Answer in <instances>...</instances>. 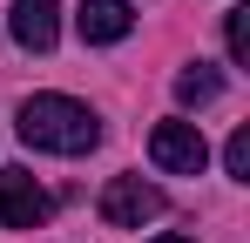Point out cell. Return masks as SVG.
Wrapping results in <instances>:
<instances>
[{"instance_id": "1", "label": "cell", "mask_w": 250, "mask_h": 243, "mask_svg": "<svg viewBox=\"0 0 250 243\" xmlns=\"http://www.w3.org/2000/svg\"><path fill=\"white\" fill-rule=\"evenodd\" d=\"M21 142L47 149V156H88L102 142V122L75 95H27L21 101Z\"/></svg>"}, {"instance_id": "2", "label": "cell", "mask_w": 250, "mask_h": 243, "mask_svg": "<svg viewBox=\"0 0 250 243\" xmlns=\"http://www.w3.org/2000/svg\"><path fill=\"white\" fill-rule=\"evenodd\" d=\"M156 216H163V189L142 182V176H115V182L102 189V223H108V230H142V223H156Z\"/></svg>"}, {"instance_id": "3", "label": "cell", "mask_w": 250, "mask_h": 243, "mask_svg": "<svg viewBox=\"0 0 250 243\" xmlns=\"http://www.w3.org/2000/svg\"><path fill=\"white\" fill-rule=\"evenodd\" d=\"M149 156H156V169H163V176H203L209 142H203V128H196V122H156Z\"/></svg>"}, {"instance_id": "4", "label": "cell", "mask_w": 250, "mask_h": 243, "mask_svg": "<svg viewBox=\"0 0 250 243\" xmlns=\"http://www.w3.org/2000/svg\"><path fill=\"white\" fill-rule=\"evenodd\" d=\"M47 223V189L27 169H0V230H41Z\"/></svg>"}, {"instance_id": "5", "label": "cell", "mask_w": 250, "mask_h": 243, "mask_svg": "<svg viewBox=\"0 0 250 243\" xmlns=\"http://www.w3.org/2000/svg\"><path fill=\"white\" fill-rule=\"evenodd\" d=\"M7 34L21 40V47H34V54H47V47H54V34H61V7H54V0H14Z\"/></svg>"}, {"instance_id": "6", "label": "cell", "mask_w": 250, "mask_h": 243, "mask_svg": "<svg viewBox=\"0 0 250 243\" xmlns=\"http://www.w3.org/2000/svg\"><path fill=\"white\" fill-rule=\"evenodd\" d=\"M75 27H82V40H88V47H108V40H128L135 14H128V0H82Z\"/></svg>"}, {"instance_id": "7", "label": "cell", "mask_w": 250, "mask_h": 243, "mask_svg": "<svg viewBox=\"0 0 250 243\" xmlns=\"http://www.w3.org/2000/svg\"><path fill=\"white\" fill-rule=\"evenodd\" d=\"M216 95H223V75L203 68V61H189V68L176 75V101H183V108H203V101H216Z\"/></svg>"}, {"instance_id": "8", "label": "cell", "mask_w": 250, "mask_h": 243, "mask_svg": "<svg viewBox=\"0 0 250 243\" xmlns=\"http://www.w3.org/2000/svg\"><path fill=\"white\" fill-rule=\"evenodd\" d=\"M223 40H230V61H250V7H237L223 20Z\"/></svg>"}, {"instance_id": "9", "label": "cell", "mask_w": 250, "mask_h": 243, "mask_svg": "<svg viewBox=\"0 0 250 243\" xmlns=\"http://www.w3.org/2000/svg\"><path fill=\"white\" fill-rule=\"evenodd\" d=\"M223 169H230L237 182H250V128H237V135L223 142Z\"/></svg>"}, {"instance_id": "10", "label": "cell", "mask_w": 250, "mask_h": 243, "mask_svg": "<svg viewBox=\"0 0 250 243\" xmlns=\"http://www.w3.org/2000/svg\"><path fill=\"white\" fill-rule=\"evenodd\" d=\"M149 243H189V237H149Z\"/></svg>"}]
</instances>
